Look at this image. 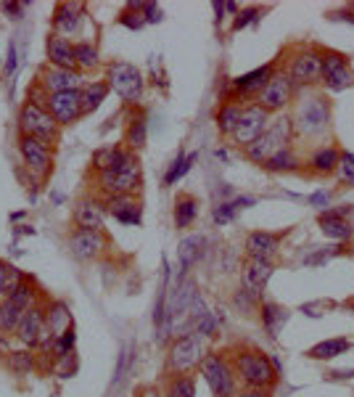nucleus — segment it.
Listing matches in <instances>:
<instances>
[{
  "label": "nucleus",
  "mask_w": 354,
  "mask_h": 397,
  "mask_svg": "<svg viewBox=\"0 0 354 397\" xmlns=\"http://www.w3.org/2000/svg\"><path fill=\"white\" fill-rule=\"evenodd\" d=\"M291 98H294V83H291V77L283 72H275L270 77V83L260 90V96H257L254 104H260L267 114H272V111H283L291 104Z\"/></svg>",
  "instance_id": "12"
},
{
  "label": "nucleus",
  "mask_w": 354,
  "mask_h": 397,
  "mask_svg": "<svg viewBox=\"0 0 354 397\" xmlns=\"http://www.w3.org/2000/svg\"><path fill=\"white\" fill-rule=\"evenodd\" d=\"M6 278H8V265L0 263V302L6 300Z\"/></svg>",
  "instance_id": "53"
},
{
  "label": "nucleus",
  "mask_w": 354,
  "mask_h": 397,
  "mask_svg": "<svg viewBox=\"0 0 354 397\" xmlns=\"http://www.w3.org/2000/svg\"><path fill=\"white\" fill-rule=\"evenodd\" d=\"M45 111L56 120L59 127H69V125H74V122L83 117V98H80V90L48 96Z\"/></svg>",
  "instance_id": "13"
},
{
  "label": "nucleus",
  "mask_w": 354,
  "mask_h": 397,
  "mask_svg": "<svg viewBox=\"0 0 354 397\" xmlns=\"http://www.w3.org/2000/svg\"><path fill=\"white\" fill-rule=\"evenodd\" d=\"M257 300H260V297H257V294H251L248 289H243V291L238 289V291H236V297H233L236 307H241V310H251V307L257 305Z\"/></svg>",
  "instance_id": "49"
},
{
  "label": "nucleus",
  "mask_w": 354,
  "mask_h": 397,
  "mask_svg": "<svg viewBox=\"0 0 354 397\" xmlns=\"http://www.w3.org/2000/svg\"><path fill=\"white\" fill-rule=\"evenodd\" d=\"M243 286H246L251 294H257L260 297L264 286H267V281L272 278V263L270 260H254V257H248L246 265H243Z\"/></svg>",
  "instance_id": "23"
},
{
  "label": "nucleus",
  "mask_w": 354,
  "mask_h": 397,
  "mask_svg": "<svg viewBox=\"0 0 354 397\" xmlns=\"http://www.w3.org/2000/svg\"><path fill=\"white\" fill-rule=\"evenodd\" d=\"M0 8L8 13V16H13V19H22V13H24L27 6H24V3H3Z\"/></svg>",
  "instance_id": "51"
},
{
  "label": "nucleus",
  "mask_w": 354,
  "mask_h": 397,
  "mask_svg": "<svg viewBox=\"0 0 354 397\" xmlns=\"http://www.w3.org/2000/svg\"><path fill=\"white\" fill-rule=\"evenodd\" d=\"M267 125H270V114L260 106V104H246L243 111H241V120H238L236 130H233V144L241 146V148H246L251 146L257 138H260L262 132L267 130Z\"/></svg>",
  "instance_id": "10"
},
{
  "label": "nucleus",
  "mask_w": 354,
  "mask_h": 397,
  "mask_svg": "<svg viewBox=\"0 0 354 397\" xmlns=\"http://www.w3.org/2000/svg\"><path fill=\"white\" fill-rule=\"evenodd\" d=\"M143 22L146 25H159L162 22V8L156 3H143Z\"/></svg>",
  "instance_id": "50"
},
{
  "label": "nucleus",
  "mask_w": 354,
  "mask_h": 397,
  "mask_svg": "<svg viewBox=\"0 0 354 397\" xmlns=\"http://www.w3.org/2000/svg\"><path fill=\"white\" fill-rule=\"evenodd\" d=\"M323 80H325L328 90H346L352 85V72H349V64L341 53H336V50L323 53Z\"/></svg>",
  "instance_id": "16"
},
{
  "label": "nucleus",
  "mask_w": 354,
  "mask_h": 397,
  "mask_svg": "<svg viewBox=\"0 0 354 397\" xmlns=\"http://www.w3.org/2000/svg\"><path fill=\"white\" fill-rule=\"evenodd\" d=\"M291 135H294V122L288 117H275V120H270L267 130L262 132L254 144L243 148V154L254 165H264L275 151H281V148L291 144Z\"/></svg>",
  "instance_id": "2"
},
{
  "label": "nucleus",
  "mask_w": 354,
  "mask_h": 397,
  "mask_svg": "<svg viewBox=\"0 0 354 397\" xmlns=\"http://www.w3.org/2000/svg\"><path fill=\"white\" fill-rule=\"evenodd\" d=\"M16 72V46L8 48V59H6V74H13Z\"/></svg>",
  "instance_id": "54"
},
{
  "label": "nucleus",
  "mask_w": 354,
  "mask_h": 397,
  "mask_svg": "<svg viewBox=\"0 0 354 397\" xmlns=\"http://www.w3.org/2000/svg\"><path fill=\"white\" fill-rule=\"evenodd\" d=\"M104 209H106L114 220L125 223V225H141V220H143L141 202H135L132 193H127V196H111V199L104 202Z\"/></svg>",
  "instance_id": "19"
},
{
  "label": "nucleus",
  "mask_w": 354,
  "mask_h": 397,
  "mask_svg": "<svg viewBox=\"0 0 354 397\" xmlns=\"http://www.w3.org/2000/svg\"><path fill=\"white\" fill-rule=\"evenodd\" d=\"M281 244V233H270V230H254L246 239V254L254 260H270L278 252Z\"/></svg>",
  "instance_id": "24"
},
{
  "label": "nucleus",
  "mask_w": 354,
  "mask_h": 397,
  "mask_svg": "<svg viewBox=\"0 0 354 397\" xmlns=\"http://www.w3.org/2000/svg\"><path fill=\"white\" fill-rule=\"evenodd\" d=\"M309 202H312V204H315V207H325V204H328V202H331V193H328V191H318V193H312V196H309Z\"/></svg>",
  "instance_id": "52"
},
{
  "label": "nucleus",
  "mask_w": 354,
  "mask_h": 397,
  "mask_svg": "<svg viewBox=\"0 0 354 397\" xmlns=\"http://www.w3.org/2000/svg\"><path fill=\"white\" fill-rule=\"evenodd\" d=\"M339 159H341V151L336 146H320L318 151L312 154V159H309V167L320 172V175H331L339 167Z\"/></svg>",
  "instance_id": "30"
},
{
  "label": "nucleus",
  "mask_w": 354,
  "mask_h": 397,
  "mask_svg": "<svg viewBox=\"0 0 354 397\" xmlns=\"http://www.w3.org/2000/svg\"><path fill=\"white\" fill-rule=\"evenodd\" d=\"M225 11L236 13V11H238V6H236V3H225Z\"/></svg>",
  "instance_id": "57"
},
{
  "label": "nucleus",
  "mask_w": 354,
  "mask_h": 397,
  "mask_svg": "<svg viewBox=\"0 0 354 397\" xmlns=\"http://www.w3.org/2000/svg\"><path fill=\"white\" fill-rule=\"evenodd\" d=\"M106 85H108V90H114L122 101L135 104V101H141L146 80H143V74L138 72L132 64L114 61V64L106 67Z\"/></svg>",
  "instance_id": "5"
},
{
  "label": "nucleus",
  "mask_w": 354,
  "mask_h": 397,
  "mask_svg": "<svg viewBox=\"0 0 354 397\" xmlns=\"http://www.w3.org/2000/svg\"><path fill=\"white\" fill-rule=\"evenodd\" d=\"M130 11H125L122 16H119V25H125V27H130V29H143V13H135V8L132 6H127Z\"/></svg>",
  "instance_id": "48"
},
{
  "label": "nucleus",
  "mask_w": 354,
  "mask_h": 397,
  "mask_svg": "<svg viewBox=\"0 0 354 397\" xmlns=\"http://www.w3.org/2000/svg\"><path fill=\"white\" fill-rule=\"evenodd\" d=\"M167 397H196V379L190 373H175L167 384Z\"/></svg>",
  "instance_id": "34"
},
{
  "label": "nucleus",
  "mask_w": 354,
  "mask_h": 397,
  "mask_svg": "<svg viewBox=\"0 0 354 397\" xmlns=\"http://www.w3.org/2000/svg\"><path fill=\"white\" fill-rule=\"evenodd\" d=\"M285 321H288L285 307L275 305V302L262 305V323H264V328H267V334H270V337H278V331H281V326H283Z\"/></svg>",
  "instance_id": "33"
},
{
  "label": "nucleus",
  "mask_w": 354,
  "mask_h": 397,
  "mask_svg": "<svg viewBox=\"0 0 354 397\" xmlns=\"http://www.w3.org/2000/svg\"><path fill=\"white\" fill-rule=\"evenodd\" d=\"M16 125H19V135L37 138V141H43L48 146H53L59 141L61 127L45 111V106H40V104L24 101L22 106H19V114H16Z\"/></svg>",
  "instance_id": "3"
},
{
  "label": "nucleus",
  "mask_w": 354,
  "mask_h": 397,
  "mask_svg": "<svg viewBox=\"0 0 354 397\" xmlns=\"http://www.w3.org/2000/svg\"><path fill=\"white\" fill-rule=\"evenodd\" d=\"M199 371H201V376L206 379V384H209L214 397L236 395V371H233L230 363L225 361V355H217V352L204 355Z\"/></svg>",
  "instance_id": "6"
},
{
  "label": "nucleus",
  "mask_w": 354,
  "mask_h": 397,
  "mask_svg": "<svg viewBox=\"0 0 354 397\" xmlns=\"http://www.w3.org/2000/svg\"><path fill=\"white\" fill-rule=\"evenodd\" d=\"M85 19V8L80 3H59L56 11H53V35L61 37H74L80 32Z\"/></svg>",
  "instance_id": "17"
},
{
  "label": "nucleus",
  "mask_w": 354,
  "mask_h": 397,
  "mask_svg": "<svg viewBox=\"0 0 354 397\" xmlns=\"http://www.w3.org/2000/svg\"><path fill=\"white\" fill-rule=\"evenodd\" d=\"M108 96V85L106 80H98V83H85L83 90H80V98H83V114H90L101 106Z\"/></svg>",
  "instance_id": "31"
},
{
  "label": "nucleus",
  "mask_w": 354,
  "mask_h": 397,
  "mask_svg": "<svg viewBox=\"0 0 354 397\" xmlns=\"http://www.w3.org/2000/svg\"><path fill=\"white\" fill-rule=\"evenodd\" d=\"M74 61H77V69H93L101 64V56L90 40H83V43H74Z\"/></svg>",
  "instance_id": "35"
},
{
  "label": "nucleus",
  "mask_w": 354,
  "mask_h": 397,
  "mask_svg": "<svg viewBox=\"0 0 354 397\" xmlns=\"http://www.w3.org/2000/svg\"><path fill=\"white\" fill-rule=\"evenodd\" d=\"M43 331H45V310L40 305H32L29 310H24L22 321L16 326V337L24 347H37Z\"/></svg>",
  "instance_id": "18"
},
{
  "label": "nucleus",
  "mask_w": 354,
  "mask_h": 397,
  "mask_svg": "<svg viewBox=\"0 0 354 397\" xmlns=\"http://www.w3.org/2000/svg\"><path fill=\"white\" fill-rule=\"evenodd\" d=\"M264 167L270 169V172H288V169L299 167V159H296V154L291 151V146H285V148L275 151V154L264 162Z\"/></svg>",
  "instance_id": "37"
},
{
  "label": "nucleus",
  "mask_w": 354,
  "mask_h": 397,
  "mask_svg": "<svg viewBox=\"0 0 354 397\" xmlns=\"http://www.w3.org/2000/svg\"><path fill=\"white\" fill-rule=\"evenodd\" d=\"M288 77L294 85H312L323 77V53L318 50H302L296 53L291 67H288Z\"/></svg>",
  "instance_id": "14"
},
{
  "label": "nucleus",
  "mask_w": 354,
  "mask_h": 397,
  "mask_svg": "<svg viewBox=\"0 0 354 397\" xmlns=\"http://www.w3.org/2000/svg\"><path fill=\"white\" fill-rule=\"evenodd\" d=\"M98 175V188L101 193L111 199V196H127V193H135L138 186H141L143 178V167H141V159L130 154L127 162L117 169H106V172H95Z\"/></svg>",
  "instance_id": "4"
},
{
  "label": "nucleus",
  "mask_w": 354,
  "mask_h": 397,
  "mask_svg": "<svg viewBox=\"0 0 354 397\" xmlns=\"http://www.w3.org/2000/svg\"><path fill=\"white\" fill-rule=\"evenodd\" d=\"M344 249L341 246H328V249H320L318 254H309L307 260H304V265H323L328 263V260H333V257H339Z\"/></svg>",
  "instance_id": "45"
},
{
  "label": "nucleus",
  "mask_w": 354,
  "mask_h": 397,
  "mask_svg": "<svg viewBox=\"0 0 354 397\" xmlns=\"http://www.w3.org/2000/svg\"><path fill=\"white\" fill-rule=\"evenodd\" d=\"M19 154L24 159V167L29 169V175L35 181H45L48 175L53 172V151L43 141L19 135Z\"/></svg>",
  "instance_id": "9"
},
{
  "label": "nucleus",
  "mask_w": 354,
  "mask_h": 397,
  "mask_svg": "<svg viewBox=\"0 0 354 397\" xmlns=\"http://www.w3.org/2000/svg\"><path fill=\"white\" fill-rule=\"evenodd\" d=\"M236 212L238 209L233 202H222V204L214 209V223H217V225H225V223H230V220L236 217Z\"/></svg>",
  "instance_id": "46"
},
{
  "label": "nucleus",
  "mask_w": 354,
  "mask_h": 397,
  "mask_svg": "<svg viewBox=\"0 0 354 397\" xmlns=\"http://www.w3.org/2000/svg\"><path fill=\"white\" fill-rule=\"evenodd\" d=\"M48 64L56 67V69H77V61H74V43L61 35H48L45 43Z\"/></svg>",
  "instance_id": "21"
},
{
  "label": "nucleus",
  "mask_w": 354,
  "mask_h": 397,
  "mask_svg": "<svg viewBox=\"0 0 354 397\" xmlns=\"http://www.w3.org/2000/svg\"><path fill=\"white\" fill-rule=\"evenodd\" d=\"M130 154H132L130 148H122V146H106V148L95 151V154H93L95 172H106V169L122 167V165L127 162V157H130Z\"/></svg>",
  "instance_id": "27"
},
{
  "label": "nucleus",
  "mask_w": 354,
  "mask_h": 397,
  "mask_svg": "<svg viewBox=\"0 0 354 397\" xmlns=\"http://www.w3.org/2000/svg\"><path fill=\"white\" fill-rule=\"evenodd\" d=\"M35 286H32V281H22L11 294H6V300H11L19 310H29L32 305H35Z\"/></svg>",
  "instance_id": "40"
},
{
  "label": "nucleus",
  "mask_w": 354,
  "mask_h": 397,
  "mask_svg": "<svg viewBox=\"0 0 354 397\" xmlns=\"http://www.w3.org/2000/svg\"><path fill=\"white\" fill-rule=\"evenodd\" d=\"M241 111H243V104H241L238 98H227V101H225L222 106H220V111H217V117H214L220 135H227V138L233 135L238 120H241Z\"/></svg>",
  "instance_id": "28"
},
{
  "label": "nucleus",
  "mask_w": 354,
  "mask_h": 397,
  "mask_svg": "<svg viewBox=\"0 0 354 397\" xmlns=\"http://www.w3.org/2000/svg\"><path fill=\"white\" fill-rule=\"evenodd\" d=\"M318 223H320L323 236H328V239H333V241H346L349 236H352V225H349L344 217L331 215L328 209H325V212H320Z\"/></svg>",
  "instance_id": "29"
},
{
  "label": "nucleus",
  "mask_w": 354,
  "mask_h": 397,
  "mask_svg": "<svg viewBox=\"0 0 354 397\" xmlns=\"http://www.w3.org/2000/svg\"><path fill=\"white\" fill-rule=\"evenodd\" d=\"M339 181L346 183V186H354V154L352 151H341V159H339Z\"/></svg>",
  "instance_id": "44"
},
{
  "label": "nucleus",
  "mask_w": 354,
  "mask_h": 397,
  "mask_svg": "<svg viewBox=\"0 0 354 397\" xmlns=\"http://www.w3.org/2000/svg\"><path fill=\"white\" fill-rule=\"evenodd\" d=\"M85 77L80 69H56V67H43L37 74V88L45 96H56V93H69V90H83Z\"/></svg>",
  "instance_id": "11"
},
{
  "label": "nucleus",
  "mask_w": 354,
  "mask_h": 397,
  "mask_svg": "<svg viewBox=\"0 0 354 397\" xmlns=\"http://www.w3.org/2000/svg\"><path fill=\"white\" fill-rule=\"evenodd\" d=\"M257 19H260V8H254V6H251V8H246V11H241L236 16V22H233V29H243V27H248V25H254V22H257Z\"/></svg>",
  "instance_id": "47"
},
{
  "label": "nucleus",
  "mask_w": 354,
  "mask_h": 397,
  "mask_svg": "<svg viewBox=\"0 0 354 397\" xmlns=\"http://www.w3.org/2000/svg\"><path fill=\"white\" fill-rule=\"evenodd\" d=\"M201 361H204V344H201L199 334H183L169 347L167 368L172 373H190L193 368H199Z\"/></svg>",
  "instance_id": "8"
},
{
  "label": "nucleus",
  "mask_w": 354,
  "mask_h": 397,
  "mask_svg": "<svg viewBox=\"0 0 354 397\" xmlns=\"http://www.w3.org/2000/svg\"><path fill=\"white\" fill-rule=\"evenodd\" d=\"M349 349H352V342L346 337H331V339L318 342V344L307 352V358H312V361H333V358H339V355L349 352Z\"/></svg>",
  "instance_id": "26"
},
{
  "label": "nucleus",
  "mask_w": 354,
  "mask_h": 397,
  "mask_svg": "<svg viewBox=\"0 0 354 397\" xmlns=\"http://www.w3.org/2000/svg\"><path fill=\"white\" fill-rule=\"evenodd\" d=\"M272 74H275V64H264V67L243 74V77H236V80L230 83V88H233L236 96H254V93L260 96V90L270 83Z\"/></svg>",
  "instance_id": "22"
},
{
  "label": "nucleus",
  "mask_w": 354,
  "mask_h": 397,
  "mask_svg": "<svg viewBox=\"0 0 354 397\" xmlns=\"http://www.w3.org/2000/svg\"><path fill=\"white\" fill-rule=\"evenodd\" d=\"M236 376L251 389H272L278 382V371L272 368L270 355H264L260 349H241L236 355Z\"/></svg>",
  "instance_id": "1"
},
{
  "label": "nucleus",
  "mask_w": 354,
  "mask_h": 397,
  "mask_svg": "<svg viewBox=\"0 0 354 397\" xmlns=\"http://www.w3.org/2000/svg\"><path fill=\"white\" fill-rule=\"evenodd\" d=\"M196 215H199V202H196V196H190V193L177 196V202H175V225L177 228H188L190 223L196 220Z\"/></svg>",
  "instance_id": "32"
},
{
  "label": "nucleus",
  "mask_w": 354,
  "mask_h": 397,
  "mask_svg": "<svg viewBox=\"0 0 354 397\" xmlns=\"http://www.w3.org/2000/svg\"><path fill=\"white\" fill-rule=\"evenodd\" d=\"M8 365L13 373H29L35 368V355L32 352H11L8 355Z\"/></svg>",
  "instance_id": "43"
},
{
  "label": "nucleus",
  "mask_w": 354,
  "mask_h": 397,
  "mask_svg": "<svg viewBox=\"0 0 354 397\" xmlns=\"http://www.w3.org/2000/svg\"><path fill=\"white\" fill-rule=\"evenodd\" d=\"M66 328H71V313L64 302H50L45 307V331L53 339H59Z\"/></svg>",
  "instance_id": "25"
},
{
  "label": "nucleus",
  "mask_w": 354,
  "mask_h": 397,
  "mask_svg": "<svg viewBox=\"0 0 354 397\" xmlns=\"http://www.w3.org/2000/svg\"><path fill=\"white\" fill-rule=\"evenodd\" d=\"M196 159H199V154H188V157H185V154H177V159L169 165V169H167V175H164L167 186H175V183L180 181L190 167H193V162H196Z\"/></svg>",
  "instance_id": "41"
},
{
  "label": "nucleus",
  "mask_w": 354,
  "mask_h": 397,
  "mask_svg": "<svg viewBox=\"0 0 354 397\" xmlns=\"http://www.w3.org/2000/svg\"><path fill=\"white\" fill-rule=\"evenodd\" d=\"M270 363H272V368H275V371H278V373L283 371V363H281V358H275V355H270Z\"/></svg>",
  "instance_id": "56"
},
{
  "label": "nucleus",
  "mask_w": 354,
  "mask_h": 397,
  "mask_svg": "<svg viewBox=\"0 0 354 397\" xmlns=\"http://www.w3.org/2000/svg\"><path fill=\"white\" fill-rule=\"evenodd\" d=\"M146 141H148V130H146V120H130V125H127V132H125V146L130 148L132 154L138 151V148H143L146 146Z\"/></svg>",
  "instance_id": "38"
},
{
  "label": "nucleus",
  "mask_w": 354,
  "mask_h": 397,
  "mask_svg": "<svg viewBox=\"0 0 354 397\" xmlns=\"http://www.w3.org/2000/svg\"><path fill=\"white\" fill-rule=\"evenodd\" d=\"M22 315L24 310H19L11 300L0 302V334H13L19 321H22Z\"/></svg>",
  "instance_id": "36"
},
{
  "label": "nucleus",
  "mask_w": 354,
  "mask_h": 397,
  "mask_svg": "<svg viewBox=\"0 0 354 397\" xmlns=\"http://www.w3.org/2000/svg\"><path fill=\"white\" fill-rule=\"evenodd\" d=\"M294 125L304 138H318V135H323V132L328 130V125H331V109L318 96L304 98V101L299 104V109H296Z\"/></svg>",
  "instance_id": "7"
},
{
  "label": "nucleus",
  "mask_w": 354,
  "mask_h": 397,
  "mask_svg": "<svg viewBox=\"0 0 354 397\" xmlns=\"http://www.w3.org/2000/svg\"><path fill=\"white\" fill-rule=\"evenodd\" d=\"M201 246H204V239H199V236H190V239H185L183 244H180V246H177V257H180V265H183V270H188L190 265L199 260Z\"/></svg>",
  "instance_id": "39"
},
{
  "label": "nucleus",
  "mask_w": 354,
  "mask_h": 397,
  "mask_svg": "<svg viewBox=\"0 0 354 397\" xmlns=\"http://www.w3.org/2000/svg\"><path fill=\"white\" fill-rule=\"evenodd\" d=\"M74 344H77V331H74V326H71V328H66V331L56 339V344H53V355H56V358L71 355V352H74Z\"/></svg>",
  "instance_id": "42"
},
{
  "label": "nucleus",
  "mask_w": 354,
  "mask_h": 397,
  "mask_svg": "<svg viewBox=\"0 0 354 397\" xmlns=\"http://www.w3.org/2000/svg\"><path fill=\"white\" fill-rule=\"evenodd\" d=\"M104 217H106L104 202H98L93 196L77 202L74 207V225L83 230H104Z\"/></svg>",
  "instance_id": "20"
},
{
  "label": "nucleus",
  "mask_w": 354,
  "mask_h": 397,
  "mask_svg": "<svg viewBox=\"0 0 354 397\" xmlns=\"http://www.w3.org/2000/svg\"><path fill=\"white\" fill-rule=\"evenodd\" d=\"M236 397H270V389H251V386H246V389L238 392Z\"/></svg>",
  "instance_id": "55"
},
{
  "label": "nucleus",
  "mask_w": 354,
  "mask_h": 397,
  "mask_svg": "<svg viewBox=\"0 0 354 397\" xmlns=\"http://www.w3.org/2000/svg\"><path fill=\"white\" fill-rule=\"evenodd\" d=\"M106 249V236L104 230H83L77 228L69 236V252L74 260H93Z\"/></svg>",
  "instance_id": "15"
}]
</instances>
